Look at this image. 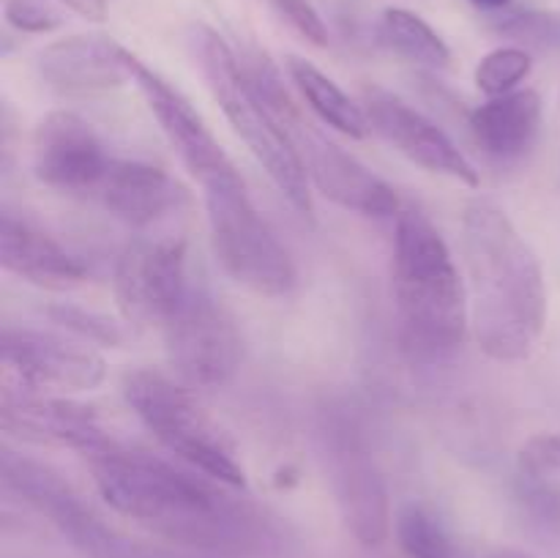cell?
Returning a JSON list of instances; mask_svg holds the SVG:
<instances>
[{"instance_id": "cell-1", "label": "cell", "mask_w": 560, "mask_h": 558, "mask_svg": "<svg viewBox=\"0 0 560 558\" xmlns=\"http://www.w3.org/2000/svg\"><path fill=\"white\" fill-rule=\"evenodd\" d=\"M463 255L479 348L501 364L530 359L550 312L534 246L498 202L476 197L463 211Z\"/></svg>"}, {"instance_id": "cell-2", "label": "cell", "mask_w": 560, "mask_h": 558, "mask_svg": "<svg viewBox=\"0 0 560 558\" xmlns=\"http://www.w3.org/2000/svg\"><path fill=\"white\" fill-rule=\"evenodd\" d=\"M85 463L104 501L156 534L200 547H246L255 539V518L244 507L153 454L109 441L85 454Z\"/></svg>"}, {"instance_id": "cell-3", "label": "cell", "mask_w": 560, "mask_h": 558, "mask_svg": "<svg viewBox=\"0 0 560 558\" xmlns=\"http://www.w3.org/2000/svg\"><path fill=\"white\" fill-rule=\"evenodd\" d=\"M394 224V301L399 334L416 359H446L463 348L468 332V295L441 230L416 208Z\"/></svg>"}, {"instance_id": "cell-4", "label": "cell", "mask_w": 560, "mask_h": 558, "mask_svg": "<svg viewBox=\"0 0 560 558\" xmlns=\"http://www.w3.org/2000/svg\"><path fill=\"white\" fill-rule=\"evenodd\" d=\"M191 53L211 96L228 115L235 135L246 142L252 156L262 164L268 178L301 217H315L310 175L301 162L299 148L284 129L282 118L273 113L257 82L252 80L244 58H238L235 49L208 25L191 27Z\"/></svg>"}, {"instance_id": "cell-5", "label": "cell", "mask_w": 560, "mask_h": 558, "mask_svg": "<svg viewBox=\"0 0 560 558\" xmlns=\"http://www.w3.org/2000/svg\"><path fill=\"white\" fill-rule=\"evenodd\" d=\"M124 397L145 430L175 454L200 470L206 479L224 487H244L246 474L233 443L222 427L206 414L186 383L159 370H135L124 381Z\"/></svg>"}, {"instance_id": "cell-6", "label": "cell", "mask_w": 560, "mask_h": 558, "mask_svg": "<svg viewBox=\"0 0 560 558\" xmlns=\"http://www.w3.org/2000/svg\"><path fill=\"white\" fill-rule=\"evenodd\" d=\"M206 191L211 246L222 271L241 288L266 299H282L299 282L288 246L279 241L268 219L257 211L244 178L217 181Z\"/></svg>"}, {"instance_id": "cell-7", "label": "cell", "mask_w": 560, "mask_h": 558, "mask_svg": "<svg viewBox=\"0 0 560 558\" xmlns=\"http://www.w3.org/2000/svg\"><path fill=\"white\" fill-rule=\"evenodd\" d=\"M162 332L170 364L191 392H217L238 372L244 342L235 317L202 290H189Z\"/></svg>"}, {"instance_id": "cell-8", "label": "cell", "mask_w": 560, "mask_h": 558, "mask_svg": "<svg viewBox=\"0 0 560 558\" xmlns=\"http://www.w3.org/2000/svg\"><path fill=\"white\" fill-rule=\"evenodd\" d=\"M0 479L14 496L47 514L60 534L69 536L71 545L88 558H148L142 547L109 528L80 496L71 490L69 481L55 474L49 465L27 457V454L3 449L0 457Z\"/></svg>"}, {"instance_id": "cell-9", "label": "cell", "mask_w": 560, "mask_h": 558, "mask_svg": "<svg viewBox=\"0 0 560 558\" xmlns=\"http://www.w3.org/2000/svg\"><path fill=\"white\" fill-rule=\"evenodd\" d=\"M107 377V361L85 345L60 337L3 328L0 337V386L25 394L93 392Z\"/></svg>"}, {"instance_id": "cell-10", "label": "cell", "mask_w": 560, "mask_h": 558, "mask_svg": "<svg viewBox=\"0 0 560 558\" xmlns=\"http://www.w3.org/2000/svg\"><path fill=\"white\" fill-rule=\"evenodd\" d=\"M323 441L345 525L364 547L383 545L392 531V501L377 460L359 430L345 419L328 421L323 427Z\"/></svg>"}, {"instance_id": "cell-11", "label": "cell", "mask_w": 560, "mask_h": 558, "mask_svg": "<svg viewBox=\"0 0 560 558\" xmlns=\"http://www.w3.org/2000/svg\"><path fill=\"white\" fill-rule=\"evenodd\" d=\"M189 290L180 239H137L115 263V301L135 326H164Z\"/></svg>"}, {"instance_id": "cell-12", "label": "cell", "mask_w": 560, "mask_h": 558, "mask_svg": "<svg viewBox=\"0 0 560 558\" xmlns=\"http://www.w3.org/2000/svg\"><path fill=\"white\" fill-rule=\"evenodd\" d=\"M284 126L299 148L306 175L328 200L366 219H392L402 211L394 186H388L381 175L372 173L339 142L323 135L317 126L304 120L299 109L284 120Z\"/></svg>"}, {"instance_id": "cell-13", "label": "cell", "mask_w": 560, "mask_h": 558, "mask_svg": "<svg viewBox=\"0 0 560 558\" xmlns=\"http://www.w3.org/2000/svg\"><path fill=\"white\" fill-rule=\"evenodd\" d=\"M364 113L370 129L397 148L405 159L424 167L427 173L448 175L465 186H479V170L454 146L452 137L421 109L405 102L386 88H366Z\"/></svg>"}, {"instance_id": "cell-14", "label": "cell", "mask_w": 560, "mask_h": 558, "mask_svg": "<svg viewBox=\"0 0 560 558\" xmlns=\"http://www.w3.org/2000/svg\"><path fill=\"white\" fill-rule=\"evenodd\" d=\"M31 159L36 178L63 195L98 191L113 164L93 124L71 109H55L38 120Z\"/></svg>"}, {"instance_id": "cell-15", "label": "cell", "mask_w": 560, "mask_h": 558, "mask_svg": "<svg viewBox=\"0 0 560 558\" xmlns=\"http://www.w3.org/2000/svg\"><path fill=\"white\" fill-rule=\"evenodd\" d=\"M131 77H135V85L140 88L148 109L159 120V129L164 131L170 146L175 148L184 167L200 181V186H211L217 181L238 175V170L230 162L228 153L222 151L213 131L202 120V115L191 107V102L178 88L170 85L159 71L142 63L137 55L135 63H131Z\"/></svg>"}, {"instance_id": "cell-16", "label": "cell", "mask_w": 560, "mask_h": 558, "mask_svg": "<svg viewBox=\"0 0 560 558\" xmlns=\"http://www.w3.org/2000/svg\"><path fill=\"white\" fill-rule=\"evenodd\" d=\"M0 427L9 438L33 446L71 449L91 454L107 446L113 438L104 432L93 408L58 394H25L3 388L0 392Z\"/></svg>"}, {"instance_id": "cell-17", "label": "cell", "mask_w": 560, "mask_h": 558, "mask_svg": "<svg viewBox=\"0 0 560 558\" xmlns=\"http://www.w3.org/2000/svg\"><path fill=\"white\" fill-rule=\"evenodd\" d=\"M135 53L109 36H66L38 53L36 69L52 91L66 96L104 93L135 82Z\"/></svg>"}, {"instance_id": "cell-18", "label": "cell", "mask_w": 560, "mask_h": 558, "mask_svg": "<svg viewBox=\"0 0 560 558\" xmlns=\"http://www.w3.org/2000/svg\"><path fill=\"white\" fill-rule=\"evenodd\" d=\"M96 195L115 219L137 230L173 217L189 200L167 170L140 159H113Z\"/></svg>"}, {"instance_id": "cell-19", "label": "cell", "mask_w": 560, "mask_h": 558, "mask_svg": "<svg viewBox=\"0 0 560 558\" xmlns=\"http://www.w3.org/2000/svg\"><path fill=\"white\" fill-rule=\"evenodd\" d=\"M0 266L47 290H69L88 279V266L74 252L11 211L0 213Z\"/></svg>"}, {"instance_id": "cell-20", "label": "cell", "mask_w": 560, "mask_h": 558, "mask_svg": "<svg viewBox=\"0 0 560 558\" xmlns=\"http://www.w3.org/2000/svg\"><path fill=\"white\" fill-rule=\"evenodd\" d=\"M476 148L490 162L517 164L536 146L541 129V98L525 88L479 104L468 118Z\"/></svg>"}, {"instance_id": "cell-21", "label": "cell", "mask_w": 560, "mask_h": 558, "mask_svg": "<svg viewBox=\"0 0 560 558\" xmlns=\"http://www.w3.org/2000/svg\"><path fill=\"white\" fill-rule=\"evenodd\" d=\"M288 74L295 91L301 93V98L310 104V109L323 124L331 126L339 135L350 137V140H364L366 131H370V120H366L364 107L359 102H353L326 71L317 69L312 60L290 55Z\"/></svg>"}, {"instance_id": "cell-22", "label": "cell", "mask_w": 560, "mask_h": 558, "mask_svg": "<svg viewBox=\"0 0 560 558\" xmlns=\"http://www.w3.org/2000/svg\"><path fill=\"white\" fill-rule=\"evenodd\" d=\"M377 36L383 47L421 69H446L452 63V49L438 36L435 27L408 9H386L377 22Z\"/></svg>"}, {"instance_id": "cell-23", "label": "cell", "mask_w": 560, "mask_h": 558, "mask_svg": "<svg viewBox=\"0 0 560 558\" xmlns=\"http://www.w3.org/2000/svg\"><path fill=\"white\" fill-rule=\"evenodd\" d=\"M492 31L520 49L556 53L560 49V14L541 9L503 11L492 20Z\"/></svg>"}, {"instance_id": "cell-24", "label": "cell", "mask_w": 560, "mask_h": 558, "mask_svg": "<svg viewBox=\"0 0 560 558\" xmlns=\"http://www.w3.org/2000/svg\"><path fill=\"white\" fill-rule=\"evenodd\" d=\"M397 542L408 558H454L452 539L435 514L421 503H408L397 512Z\"/></svg>"}, {"instance_id": "cell-25", "label": "cell", "mask_w": 560, "mask_h": 558, "mask_svg": "<svg viewBox=\"0 0 560 558\" xmlns=\"http://www.w3.org/2000/svg\"><path fill=\"white\" fill-rule=\"evenodd\" d=\"M530 69H534V60H530L528 49H520L514 44L498 47L487 53L476 66V88L490 98L506 96V93L517 91Z\"/></svg>"}, {"instance_id": "cell-26", "label": "cell", "mask_w": 560, "mask_h": 558, "mask_svg": "<svg viewBox=\"0 0 560 558\" xmlns=\"http://www.w3.org/2000/svg\"><path fill=\"white\" fill-rule=\"evenodd\" d=\"M47 315L52 317L58 326H63L66 332L85 339V342L104 345V348H118V345H124L126 339L124 328H120L118 323L109 321V317L102 315V312L85 310V306L80 304H66V301H60V304L49 306Z\"/></svg>"}, {"instance_id": "cell-27", "label": "cell", "mask_w": 560, "mask_h": 558, "mask_svg": "<svg viewBox=\"0 0 560 558\" xmlns=\"http://www.w3.org/2000/svg\"><path fill=\"white\" fill-rule=\"evenodd\" d=\"M517 468L523 479L550 481L560 476V432H541L528 438L517 452Z\"/></svg>"}, {"instance_id": "cell-28", "label": "cell", "mask_w": 560, "mask_h": 558, "mask_svg": "<svg viewBox=\"0 0 560 558\" xmlns=\"http://www.w3.org/2000/svg\"><path fill=\"white\" fill-rule=\"evenodd\" d=\"M5 22L22 33H52L63 25V14L49 0H5Z\"/></svg>"}, {"instance_id": "cell-29", "label": "cell", "mask_w": 560, "mask_h": 558, "mask_svg": "<svg viewBox=\"0 0 560 558\" xmlns=\"http://www.w3.org/2000/svg\"><path fill=\"white\" fill-rule=\"evenodd\" d=\"M271 5L301 38H306V42L315 44V47H326L328 27L310 0H271Z\"/></svg>"}, {"instance_id": "cell-30", "label": "cell", "mask_w": 560, "mask_h": 558, "mask_svg": "<svg viewBox=\"0 0 560 558\" xmlns=\"http://www.w3.org/2000/svg\"><path fill=\"white\" fill-rule=\"evenodd\" d=\"M60 3H66L71 11L93 22H102L107 16V0H60Z\"/></svg>"}, {"instance_id": "cell-31", "label": "cell", "mask_w": 560, "mask_h": 558, "mask_svg": "<svg viewBox=\"0 0 560 558\" xmlns=\"http://www.w3.org/2000/svg\"><path fill=\"white\" fill-rule=\"evenodd\" d=\"M485 558H536V556H530V553L525 550H517V547H495V550L487 553Z\"/></svg>"}, {"instance_id": "cell-32", "label": "cell", "mask_w": 560, "mask_h": 558, "mask_svg": "<svg viewBox=\"0 0 560 558\" xmlns=\"http://www.w3.org/2000/svg\"><path fill=\"white\" fill-rule=\"evenodd\" d=\"M470 3L476 5V9H485V11H501L506 9L512 0H470Z\"/></svg>"}]
</instances>
